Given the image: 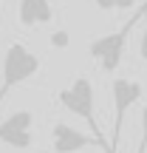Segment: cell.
<instances>
[{
  "label": "cell",
  "instance_id": "6da1fadb",
  "mask_svg": "<svg viewBox=\"0 0 147 153\" xmlns=\"http://www.w3.org/2000/svg\"><path fill=\"white\" fill-rule=\"evenodd\" d=\"M40 71V57L28 51L23 43H11L3 54V76H0V105L14 85H23Z\"/></svg>",
  "mask_w": 147,
  "mask_h": 153
},
{
  "label": "cell",
  "instance_id": "7a4b0ae2",
  "mask_svg": "<svg viewBox=\"0 0 147 153\" xmlns=\"http://www.w3.org/2000/svg\"><path fill=\"white\" fill-rule=\"evenodd\" d=\"M139 20H144V3H142V11H136V17H133L130 23H125V28H119V31H113V34H105V37L93 40V43L88 45V54H91L93 60L102 65L105 74H113L116 68H119L122 57H125L127 34H130V28L136 26Z\"/></svg>",
  "mask_w": 147,
  "mask_h": 153
},
{
  "label": "cell",
  "instance_id": "3957f363",
  "mask_svg": "<svg viewBox=\"0 0 147 153\" xmlns=\"http://www.w3.org/2000/svg\"><path fill=\"white\" fill-rule=\"evenodd\" d=\"M57 99H60V105L65 111H71V114H76L79 119L88 122V128L93 131V136H102L99 119L93 116V85H91L88 76H76L68 88H62V91H60V97H57Z\"/></svg>",
  "mask_w": 147,
  "mask_h": 153
},
{
  "label": "cell",
  "instance_id": "277c9868",
  "mask_svg": "<svg viewBox=\"0 0 147 153\" xmlns=\"http://www.w3.org/2000/svg\"><path fill=\"white\" fill-rule=\"evenodd\" d=\"M110 94H113V136H110L113 142H110V150L116 153L125 116H127V111H130L136 102H142L144 88H142V82H136V79H113L110 82Z\"/></svg>",
  "mask_w": 147,
  "mask_h": 153
},
{
  "label": "cell",
  "instance_id": "5b68a950",
  "mask_svg": "<svg viewBox=\"0 0 147 153\" xmlns=\"http://www.w3.org/2000/svg\"><path fill=\"white\" fill-rule=\"evenodd\" d=\"M51 142H54L57 153H76V150H85V148H102L105 153H110V145L105 142L102 136H88V133L76 131V128L65 125V122H57L54 131H51Z\"/></svg>",
  "mask_w": 147,
  "mask_h": 153
},
{
  "label": "cell",
  "instance_id": "8992f818",
  "mask_svg": "<svg viewBox=\"0 0 147 153\" xmlns=\"http://www.w3.org/2000/svg\"><path fill=\"white\" fill-rule=\"evenodd\" d=\"M31 128H34V114L31 111H14L9 119L0 122V142L11 145L17 150H26V148L34 145Z\"/></svg>",
  "mask_w": 147,
  "mask_h": 153
},
{
  "label": "cell",
  "instance_id": "52a82bcc",
  "mask_svg": "<svg viewBox=\"0 0 147 153\" xmlns=\"http://www.w3.org/2000/svg\"><path fill=\"white\" fill-rule=\"evenodd\" d=\"M17 14H20V26H26V28L54 20V9H51L48 0H20Z\"/></svg>",
  "mask_w": 147,
  "mask_h": 153
},
{
  "label": "cell",
  "instance_id": "ba28073f",
  "mask_svg": "<svg viewBox=\"0 0 147 153\" xmlns=\"http://www.w3.org/2000/svg\"><path fill=\"white\" fill-rule=\"evenodd\" d=\"M136 0H113V9H130Z\"/></svg>",
  "mask_w": 147,
  "mask_h": 153
},
{
  "label": "cell",
  "instance_id": "9c48e42d",
  "mask_svg": "<svg viewBox=\"0 0 147 153\" xmlns=\"http://www.w3.org/2000/svg\"><path fill=\"white\" fill-rule=\"evenodd\" d=\"M0 28H3V0H0Z\"/></svg>",
  "mask_w": 147,
  "mask_h": 153
}]
</instances>
